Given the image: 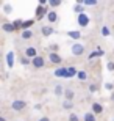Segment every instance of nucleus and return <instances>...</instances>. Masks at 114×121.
I'll use <instances>...</instances> for the list:
<instances>
[{"mask_svg": "<svg viewBox=\"0 0 114 121\" xmlns=\"http://www.w3.org/2000/svg\"><path fill=\"white\" fill-rule=\"evenodd\" d=\"M11 107H13V110L19 112V110H22V108L27 107V102L25 101H14V102L11 104Z\"/></svg>", "mask_w": 114, "mask_h": 121, "instance_id": "obj_1", "label": "nucleus"}, {"mask_svg": "<svg viewBox=\"0 0 114 121\" xmlns=\"http://www.w3.org/2000/svg\"><path fill=\"white\" fill-rule=\"evenodd\" d=\"M78 24L81 25V27H86V25L89 24V17L86 16V14H83V13H81V14L78 16Z\"/></svg>", "mask_w": 114, "mask_h": 121, "instance_id": "obj_2", "label": "nucleus"}, {"mask_svg": "<svg viewBox=\"0 0 114 121\" xmlns=\"http://www.w3.org/2000/svg\"><path fill=\"white\" fill-rule=\"evenodd\" d=\"M83 50H84L83 46L77 44V46H74V47H72V54H74V55H81V54H83Z\"/></svg>", "mask_w": 114, "mask_h": 121, "instance_id": "obj_3", "label": "nucleus"}, {"mask_svg": "<svg viewBox=\"0 0 114 121\" xmlns=\"http://www.w3.org/2000/svg\"><path fill=\"white\" fill-rule=\"evenodd\" d=\"M33 65H35L36 68H42L44 66V60H42V57H36V58H33Z\"/></svg>", "mask_w": 114, "mask_h": 121, "instance_id": "obj_4", "label": "nucleus"}, {"mask_svg": "<svg viewBox=\"0 0 114 121\" xmlns=\"http://www.w3.org/2000/svg\"><path fill=\"white\" fill-rule=\"evenodd\" d=\"M48 57H50V61H52V63H55V65L61 63V58H59V55H56L55 52H52V54L48 55Z\"/></svg>", "mask_w": 114, "mask_h": 121, "instance_id": "obj_5", "label": "nucleus"}, {"mask_svg": "<svg viewBox=\"0 0 114 121\" xmlns=\"http://www.w3.org/2000/svg\"><path fill=\"white\" fill-rule=\"evenodd\" d=\"M55 76H56V77H67V69H64V68H61V69H56Z\"/></svg>", "mask_w": 114, "mask_h": 121, "instance_id": "obj_6", "label": "nucleus"}, {"mask_svg": "<svg viewBox=\"0 0 114 121\" xmlns=\"http://www.w3.org/2000/svg\"><path fill=\"white\" fill-rule=\"evenodd\" d=\"M2 28H3L5 31H14V24H3V25H2Z\"/></svg>", "mask_w": 114, "mask_h": 121, "instance_id": "obj_7", "label": "nucleus"}, {"mask_svg": "<svg viewBox=\"0 0 114 121\" xmlns=\"http://www.w3.org/2000/svg\"><path fill=\"white\" fill-rule=\"evenodd\" d=\"M27 55L36 58V57H38V55H36V49H35V47H28V49H27Z\"/></svg>", "mask_w": 114, "mask_h": 121, "instance_id": "obj_8", "label": "nucleus"}, {"mask_svg": "<svg viewBox=\"0 0 114 121\" xmlns=\"http://www.w3.org/2000/svg\"><path fill=\"white\" fill-rule=\"evenodd\" d=\"M6 60H8V66H13V63H14V54L13 52H9L6 55Z\"/></svg>", "mask_w": 114, "mask_h": 121, "instance_id": "obj_9", "label": "nucleus"}, {"mask_svg": "<svg viewBox=\"0 0 114 121\" xmlns=\"http://www.w3.org/2000/svg\"><path fill=\"white\" fill-rule=\"evenodd\" d=\"M44 11H45V9L42 8V6H39V8L36 9V17H38V19H41L42 16H44Z\"/></svg>", "mask_w": 114, "mask_h": 121, "instance_id": "obj_10", "label": "nucleus"}, {"mask_svg": "<svg viewBox=\"0 0 114 121\" xmlns=\"http://www.w3.org/2000/svg\"><path fill=\"white\" fill-rule=\"evenodd\" d=\"M42 33H44L45 36H50L53 33V30H52V27H44L42 28Z\"/></svg>", "mask_w": 114, "mask_h": 121, "instance_id": "obj_11", "label": "nucleus"}, {"mask_svg": "<svg viewBox=\"0 0 114 121\" xmlns=\"http://www.w3.org/2000/svg\"><path fill=\"white\" fill-rule=\"evenodd\" d=\"M92 110H94L95 113H102V110H103V108H102L100 104H94V105H92Z\"/></svg>", "mask_w": 114, "mask_h": 121, "instance_id": "obj_12", "label": "nucleus"}, {"mask_svg": "<svg viewBox=\"0 0 114 121\" xmlns=\"http://www.w3.org/2000/svg\"><path fill=\"white\" fill-rule=\"evenodd\" d=\"M47 17H48V21H50V22H55V21H56V14L53 13V11H50V13L47 14Z\"/></svg>", "mask_w": 114, "mask_h": 121, "instance_id": "obj_13", "label": "nucleus"}, {"mask_svg": "<svg viewBox=\"0 0 114 121\" xmlns=\"http://www.w3.org/2000/svg\"><path fill=\"white\" fill-rule=\"evenodd\" d=\"M84 121H95V118H94L92 113H86L84 115Z\"/></svg>", "mask_w": 114, "mask_h": 121, "instance_id": "obj_14", "label": "nucleus"}, {"mask_svg": "<svg viewBox=\"0 0 114 121\" xmlns=\"http://www.w3.org/2000/svg\"><path fill=\"white\" fill-rule=\"evenodd\" d=\"M69 36L74 38V39H77V38H80V31H69Z\"/></svg>", "mask_w": 114, "mask_h": 121, "instance_id": "obj_15", "label": "nucleus"}, {"mask_svg": "<svg viewBox=\"0 0 114 121\" xmlns=\"http://www.w3.org/2000/svg\"><path fill=\"white\" fill-rule=\"evenodd\" d=\"M22 38H24V39H30V38H31V31H28V30L24 31V33H22Z\"/></svg>", "mask_w": 114, "mask_h": 121, "instance_id": "obj_16", "label": "nucleus"}, {"mask_svg": "<svg viewBox=\"0 0 114 121\" xmlns=\"http://www.w3.org/2000/svg\"><path fill=\"white\" fill-rule=\"evenodd\" d=\"M31 25H33V21H25V22H22L24 28H28V27H31Z\"/></svg>", "mask_w": 114, "mask_h": 121, "instance_id": "obj_17", "label": "nucleus"}, {"mask_svg": "<svg viewBox=\"0 0 114 121\" xmlns=\"http://www.w3.org/2000/svg\"><path fill=\"white\" fill-rule=\"evenodd\" d=\"M75 74H77V72H75V69H74V68H69V69H67V77L75 76Z\"/></svg>", "mask_w": 114, "mask_h": 121, "instance_id": "obj_18", "label": "nucleus"}, {"mask_svg": "<svg viewBox=\"0 0 114 121\" xmlns=\"http://www.w3.org/2000/svg\"><path fill=\"white\" fill-rule=\"evenodd\" d=\"M66 98H67V99H72V98H74V93H72L70 90H67V91H66Z\"/></svg>", "mask_w": 114, "mask_h": 121, "instance_id": "obj_19", "label": "nucleus"}, {"mask_svg": "<svg viewBox=\"0 0 114 121\" xmlns=\"http://www.w3.org/2000/svg\"><path fill=\"white\" fill-rule=\"evenodd\" d=\"M58 5H61V2H58V0H52L50 2V6H58Z\"/></svg>", "mask_w": 114, "mask_h": 121, "instance_id": "obj_20", "label": "nucleus"}, {"mask_svg": "<svg viewBox=\"0 0 114 121\" xmlns=\"http://www.w3.org/2000/svg\"><path fill=\"white\" fill-rule=\"evenodd\" d=\"M78 77L81 79V80H84V79H86V72H83V71H81V72H78Z\"/></svg>", "mask_w": 114, "mask_h": 121, "instance_id": "obj_21", "label": "nucleus"}, {"mask_svg": "<svg viewBox=\"0 0 114 121\" xmlns=\"http://www.w3.org/2000/svg\"><path fill=\"white\" fill-rule=\"evenodd\" d=\"M69 121H78V118L75 117V115H70V117H69Z\"/></svg>", "mask_w": 114, "mask_h": 121, "instance_id": "obj_22", "label": "nucleus"}, {"mask_svg": "<svg viewBox=\"0 0 114 121\" xmlns=\"http://www.w3.org/2000/svg\"><path fill=\"white\" fill-rule=\"evenodd\" d=\"M95 3H97V2H94V0H89V2L86 0V2H84V5H95Z\"/></svg>", "mask_w": 114, "mask_h": 121, "instance_id": "obj_23", "label": "nucleus"}, {"mask_svg": "<svg viewBox=\"0 0 114 121\" xmlns=\"http://www.w3.org/2000/svg\"><path fill=\"white\" fill-rule=\"evenodd\" d=\"M64 107H66V108L72 107V102H70V101H67V102H64Z\"/></svg>", "mask_w": 114, "mask_h": 121, "instance_id": "obj_24", "label": "nucleus"}, {"mask_svg": "<svg viewBox=\"0 0 114 121\" xmlns=\"http://www.w3.org/2000/svg\"><path fill=\"white\" fill-rule=\"evenodd\" d=\"M9 11H11V6L6 5V6H5V13H9Z\"/></svg>", "mask_w": 114, "mask_h": 121, "instance_id": "obj_25", "label": "nucleus"}, {"mask_svg": "<svg viewBox=\"0 0 114 121\" xmlns=\"http://www.w3.org/2000/svg\"><path fill=\"white\" fill-rule=\"evenodd\" d=\"M108 69H111V71H114V63H110V65H108Z\"/></svg>", "mask_w": 114, "mask_h": 121, "instance_id": "obj_26", "label": "nucleus"}, {"mask_svg": "<svg viewBox=\"0 0 114 121\" xmlns=\"http://www.w3.org/2000/svg\"><path fill=\"white\" fill-rule=\"evenodd\" d=\"M59 93H61V86L58 85V86H56V94H59Z\"/></svg>", "mask_w": 114, "mask_h": 121, "instance_id": "obj_27", "label": "nucleus"}, {"mask_svg": "<svg viewBox=\"0 0 114 121\" xmlns=\"http://www.w3.org/2000/svg\"><path fill=\"white\" fill-rule=\"evenodd\" d=\"M39 121H50V120H48V118H41Z\"/></svg>", "mask_w": 114, "mask_h": 121, "instance_id": "obj_28", "label": "nucleus"}, {"mask_svg": "<svg viewBox=\"0 0 114 121\" xmlns=\"http://www.w3.org/2000/svg\"><path fill=\"white\" fill-rule=\"evenodd\" d=\"M0 121H5V118H3V117H2V118H0Z\"/></svg>", "mask_w": 114, "mask_h": 121, "instance_id": "obj_29", "label": "nucleus"}]
</instances>
